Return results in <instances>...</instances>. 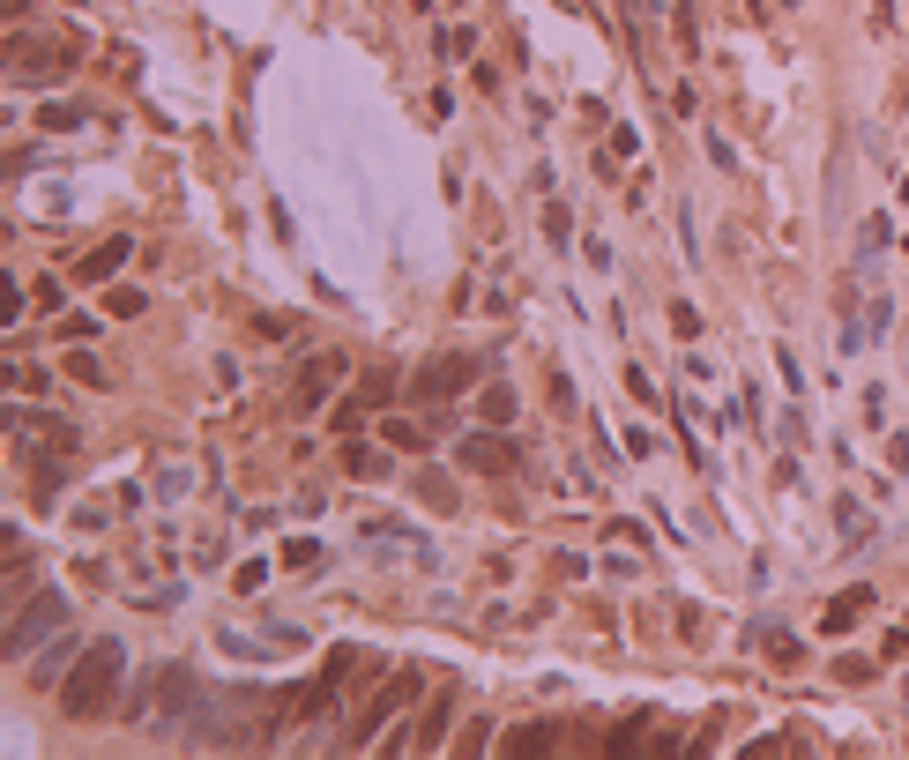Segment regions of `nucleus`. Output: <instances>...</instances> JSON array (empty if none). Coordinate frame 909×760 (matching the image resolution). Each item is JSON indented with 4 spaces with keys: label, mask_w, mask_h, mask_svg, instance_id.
Returning a JSON list of instances; mask_svg holds the SVG:
<instances>
[{
    "label": "nucleus",
    "mask_w": 909,
    "mask_h": 760,
    "mask_svg": "<svg viewBox=\"0 0 909 760\" xmlns=\"http://www.w3.org/2000/svg\"><path fill=\"white\" fill-rule=\"evenodd\" d=\"M544 746H560V723H522V731L507 738V753H544Z\"/></svg>",
    "instance_id": "6ab92c4d"
},
{
    "label": "nucleus",
    "mask_w": 909,
    "mask_h": 760,
    "mask_svg": "<svg viewBox=\"0 0 909 760\" xmlns=\"http://www.w3.org/2000/svg\"><path fill=\"white\" fill-rule=\"evenodd\" d=\"M544 239H552V254H560V246L574 239V217H566V201H560V195L544 201Z\"/></svg>",
    "instance_id": "4be33fe9"
},
{
    "label": "nucleus",
    "mask_w": 909,
    "mask_h": 760,
    "mask_svg": "<svg viewBox=\"0 0 909 760\" xmlns=\"http://www.w3.org/2000/svg\"><path fill=\"white\" fill-rule=\"evenodd\" d=\"M68 373L82 381V388H112V373H105L98 358H90V351H68Z\"/></svg>",
    "instance_id": "b1692460"
},
{
    "label": "nucleus",
    "mask_w": 909,
    "mask_h": 760,
    "mask_svg": "<svg viewBox=\"0 0 909 760\" xmlns=\"http://www.w3.org/2000/svg\"><path fill=\"white\" fill-rule=\"evenodd\" d=\"M836 530H842V537H850V544H872V515H864V507H858V500H850V492H842V500H836Z\"/></svg>",
    "instance_id": "f3484780"
},
{
    "label": "nucleus",
    "mask_w": 909,
    "mask_h": 760,
    "mask_svg": "<svg viewBox=\"0 0 909 760\" xmlns=\"http://www.w3.org/2000/svg\"><path fill=\"white\" fill-rule=\"evenodd\" d=\"M60 336H68V344H90V336H98V320H90V314H68V320H60Z\"/></svg>",
    "instance_id": "473e14b6"
},
{
    "label": "nucleus",
    "mask_w": 909,
    "mask_h": 760,
    "mask_svg": "<svg viewBox=\"0 0 909 760\" xmlns=\"http://www.w3.org/2000/svg\"><path fill=\"white\" fill-rule=\"evenodd\" d=\"M52 381H46V366H8V395H23V403H38Z\"/></svg>",
    "instance_id": "412c9836"
},
{
    "label": "nucleus",
    "mask_w": 909,
    "mask_h": 760,
    "mask_svg": "<svg viewBox=\"0 0 909 760\" xmlns=\"http://www.w3.org/2000/svg\"><path fill=\"white\" fill-rule=\"evenodd\" d=\"M515 411H522V395L507 388V381H485V388H477V417H485V425H500V433H507V425H515Z\"/></svg>",
    "instance_id": "9b49d317"
},
{
    "label": "nucleus",
    "mask_w": 909,
    "mask_h": 760,
    "mask_svg": "<svg viewBox=\"0 0 909 760\" xmlns=\"http://www.w3.org/2000/svg\"><path fill=\"white\" fill-rule=\"evenodd\" d=\"M358 395H366V403H381V411H388V403H395V373H366V388H358Z\"/></svg>",
    "instance_id": "7c9ffc66"
},
{
    "label": "nucleus",
    "mask_w": 909,
    "mask_h": 760,
    "mask_svg": "<svg viewBox=\"0 0 909 760\" xmlns=\"http://www.w3.org/2000/svg\"><path fill=\"white\" fill-rule=\"evenodd\" d=\"M753 641H761V649H768V657H775V663H783V671H798V663H806V641H798V634H775L768 619H761V626H753Z\"/></svg>",
    "instance_id": "4468645a"
},
{
    "label": "nucleus",
    "mask_w": 909,
    "mask_h": 760,
    "mask_svg": "<svg viewBox=\"0 0 909 760\" xmlns=\"http://www.w3.org/2000/svg\"><path fill=\"white\" fill-rule=\"evenodd\" d=\"M418 507H433V515H455V507H463V492H455V477H447V470H418Z\"/></svg>",
    "instance_id": "9d476101"
},
{
    "label": "nucleus",
    "mask_w": 909,
    "mask_h": 760,
    "mask_svg": "<svg viewBox=\"0 0 909 760\" xmlns=\"http://www.w3.org/2000/svg\"><path fill=\"white\" fill-rule=\"evenodd\" d=\"M284 566H292V574H320V566H328V544L320 537H292L284 544Z\"/></svg>",
    "instance_id": "dca6fc26"
},
{
    "label": "nucleus",
    "mask_w": 909,
    "mask_h": 760,
    "mask_svg": "<svg viewBox=\"0 0 909 760\" xmlns=\"http://www.w3.org/2000/svg\"><path fill=\"white\" fill-rule=\"evenodd\" d=\"M864 612H872V589H842V596H836V604H828V612H820V634H850V626H858V619Z\"/></svg>",
    "instance_id": "1a4fd4ad"
},
{
    "label": "nucleus",
    "mask_w": 909,
    "mask_h": 760,
    "mask_svg": "<svg viewBox=\"0 0 909 760\" xmlns=\"http://www.w3.org/2000/svg\"><path fill=\"white\" fill-rule=\"evenodd\" d=\"M38 127H82V105H68V98H52L46 112H38Z\"/></svg>",
    "instance_id": "c85d7f7f"
},
{
    "label": "nucleus",
    "mask_w": 909,
    "mask_h": 760,
    "mask_svg": "<svg viewBox=\"0 0 909 760\" xmlns=\"http://www.w3.org/2000/svg\"><path fill=\"white\" fill-rule=\"evenodd\" d=\"M336 373H344V358H336V351H320L314 366L298 373V388H292V403H298V411H320V403H328V395H336Z\"/></svg>",
    "instance_id": "6e6552de"
},
{
    "label": "nucleus",
    "mask_w": 909,
    "mask_h": 760,
    "mask_svg": "<svg viewBox=\"0 0 909 760\" xmlns=\"http://www.w3.org/2000/svg\"><path fill=\"white\" fill-rule=\"evenodd\" d=\"M671 336H701V306H686V298H671Z\"/></svg>",
    "instance_id": "bb28decb"
},
{
    "label": "nucleus",
    "mask_w": 909,
    "mask_h": 760,
    "mask_svg": "<svg viewBox=\"0 0 909 760\" xmlns=\"http://www.w3.org/2000/svg\"><path fill=\"white\" fill-rule=\"evenodd\" d=\"M261 582H269V560H246L239 574H231V589H239V596H254V589H261Z\"/></svg>",
    "instance_id": "c756f323"
},
{
    "label": "nucleus",
    "mask_w": 909,
    "mask_h": 760,
    "mask_svg": "<svg viewBox=\"0 0 909 760\" xmlns=\"http://www.w3.org/2000/svg\"><path fill=\"white\" fill-rule=\"evenodd\" d=\"M75 657H82V649H75V634H60V641H52V649H46V657L30 663V687H60V679H68V663H75Z\"/></svg>",
    "instance_id": "ddd939ff"
},
{
    "label": "nucleus",
    "mask_w": 909,
    "mask_h": 760,
    "mask_svg": "<svg viewBox=\"0 0 909 760\" xmlns=\"http://www.w3.org/2000/svg\"><path fill=\"white\" fill-rule=\"evenodd\" d=\"M344 470H350V477H381V470H388V455H381V447H366V441H350V447H344Z\"/></svg>",
    "instance_id": "aec40b11"
},
{
    "label": "nucleus",
    "mask_w": 909,
    "mask_h": 760,
    "mask_svg": "<svg viewBox=\"0 0 909 760\" xmlns=\"http://www.w3.org/2000/svg\"><path fill=\"white\" fill-rule=\"evenodd\" d=\"M366 411H373V403H366V395H358V403H344V411L328 417V425H336V433H358V425H366Z\"/></svg>",
    "instance_id": "2f4dec72"
},
{
    "label": "nucleus",
    "mask_w": 909,
    "mask_h": 760,
    "mask_svg": "<svg viewBox=\"0 0 909 760\" xmlns=\"http://www.w3.org/2000/svg\"><path fill=\"white\" fill-rule=\"evenodd\" d=\"M127 254H135V239H105L82 269H75V284H105V276H120L127 269Z\"/></svg>",
    "instance_id": "f8f14e48"
},
{
    "label": "nucleus",
    "mask_w": 909,
    "mask_h": 760,
    "mask_svg": "<svg viewBox=\"0 0 909 760\" xmlns=\"http://www.w3.org/2000/svg\"><path fill=\"white\" fill-rule=\"evenodd\" d=\"M455 463L477 470V477H515V441L500 433V425H485V433H463V447H455Z\"/></svg>",
    "instance_id": "39448f33"
},
{
    "label": "nucleus",
    "mask_w": 909,
    "mask_h": 760,
    "mask_svg": "<svg viewBox=\"0 0 909 760\" xmlns=\"http://www.w3.org/2000/svg\"><path fill=\"white\" fill-rule=\"evenodd\" d=\"M60 619H68V596H60V589H38L23 612L8 619V641H0V657H8V663L30 657V649H38L46 634H60Z\"/></svg>",
    "instance_id": "20e7f679"
},
{
    "label": "nucleus",
    "mask_w": 909,
    "mask_h": 760,
    "mask_svg": "<svg viewBox=\"0 0 909 760\" xmlns=\"http://www.w3.org/2000/svg\"><path fill=\"white\" fill-rule=\"evenodd\" d=\"M418 693H425V671H418V663H403V671H388V687H381V693H373V701H366V709L350 715L344 746H373V731H381L388 715H403V709H411V701H418Z\"/></svg>",
    "instance_id": "7ed1b4c3"
},
{
    "label": "nucleus",
    "mask_w": 909,
    "mask_h": 760,
    "mask_svg": "<svg viewBox=\"0 0 909 760\" xmlns=\"http://www.w3.org/2000/svg\"><path fill=\"white\" fill-rule=\"evenodd\" d=\"M8 16H30V0H8Z\"/></svg>",
    "instance_id": "f704fd0d"
},
{
    "label": "nucleus",
    "mask_w": 909,
    "mask_h": 760,
    "mask_svg": "<svg viewBox=\"0 0 909 760\" xmlns=\"http://www.w3.org/2000/svg\"><path fill=\"white\" fill-rule=\"evenodd\" d=\"M120 679H127V649L120 641H90V649L75 657V671L60 679V709H68L75 723H98V715L112 709Z\"/></svg>",
    "instance_id": "f257e3e1"
},
{
    "label": "nucleus",
    "mask_w": 909,
    "mask_h": 760,
    "mask_svg": "<svg viewBox=\"0 0 909 760\" xmlns=\"http://www.w3.org/2000/svg\"><path fill=\"white\" fill-rule=\"evenodd\" d=\"M775 373H783V388H790V395H806V366H798V351H790V344L775 351Z\"/></svg>",
    "instance_id": "cd10ccee"
},
{
    "label": "nucleus",
    "mask_w": 909,
    "mask_h": 760,
    "mask_svg": "<svg viewBox=\"0 0 909 760\" xmlns=\"http://www.w3.org/2000/svg\"><path fill=\"white\" fill-rule=\"evenodd\" d=\"M187 485H195V463H165L157 470V492H165V500H187Z\"/></svg>",
    "instance_id": "393cba45"
},
{
    "label": "nucleus",
    "mask_w": 909,
    "mask_h": 760,
    "mask_svg": "<svg viewBox=\"0 0 909 760\" xmlns=\"http://www.w3.org/2000/svg\"><path fill=\"white\" fill-rule=\"evenodd\" d=\"M470 373H477V358L447 351V358H433V366L411 373V395H418V403H447V395H463V388H470Z\"/></svg>",
    "instance_id": "423d86ee"
},
{
    "label": "nucleus",
    "mask_w": 909,
    "mask_h": 760,
    "mask_svg": "<svg viewBox=\"0 0 909 760\" xmlns=\"http://www.w3.org/2000/svg\"><path fill=\"white\" fill-rule=\"evenodd\" d=\"M381 433H388V447H395V455H425V441H433V433H425L418 417H381Z\"/></svg>",
    "instance_id": "2eb2a0df"
},
{
    "label": "nucleus",
    "mask_w": 909,
    "mask_h": 760,
    "mask_svg": "<svg viewBox=\"0 0 909 760\" xmlns=\"http://www.w3.org/2000/svg\"><path fill=\"white\" fill-rule=\"evenodd\" d=\"M836 679L842 687H864V679H880V663L872 657H836Z\"/></svg>",
    "instance_id": "a878e982"
},
{
    "label": "nucleus",
    "mask_w": 909,
    "mask_h": 760,
    "mask_svg": "<svg viewBox=\"0 0 909 760\" xmlns=\"http://www.w3.org/2000/svg\"><path fill=\"white\" fill-rule=\"evenodd\" d=\"M105 314H112V320H135V314H149V298L135 292V284H120V292H105Z\"/></svg>",
    "instance_id": "5701e85b"
},
{
    "label": "nucleus",
    "mask_w": 909,
    "mask_h": 760,
    "mask_svg": "<svg viewBox=\"0 0 909 760\" xmlns=\"http://www.w3.org/2000/svg\"><path fill=\"white\" fill-rule=\"evenodd\" d=\"M864 328H872V336H887V328H895V306H887V298H872V306H864Z\"/></svg>",
    "instance_id": "72a5a7b5"
},
{
    "label": "nucleus",
    "mask_w": 909,
    "mask_h": 760,
    "mask_svg": "<svg viewBox=\"0 0 909 760\" xmlns=\"http://www.w3.org/2000/svg\"><path fill=\"white\" fill-rule=\"evenodd\" d=\"M75 60H82V38H30V30H8V75L30 82V90L60 82Z\"/></svg>",
    "instance_id": "f03ea898"
},
{
    "label": "nucleus",
    "mask_w": 909,
    "mask_h": 760,
    "mask_svg": "<svg viewBox=\"0 0 909 760\" xmlns=\"http://www.w3.org/2000/svg\"><path fill=\"white\" fill-rule=\"evenodd\" d=\"M447 715H455V693H433V709H418L403 723V738H388V753H425V746H441L447 738Z\"/></svg>",
    "instance_id": "0eeeda50"
},
{
    "label": "nucleus",
    "mask_w": 909,
    "mask_h": 760,
    "mask_svg": "<svg viewBox=\"0 0 909 760\" xmlns=\"http://www.w3.org/2000/svg\"><path fill=\"white\" fill-rule=\"evenodd\" d=\"M880 246H887V217H864V254H858V276H864V284L880 276Z\"/></svg>",
    "instance_id": "a211bd4d"
},
{
    "label": "nucleus",
    "mask_w": 909,
    "mask_h": 760,
    "mask_svg": "<svg viewBox=\"0 0 909 760\" xmlns=\"http://www.w3.org/2000/svg\"><path fill=\"white\" fill-rule=\"evenodd\" d=\"M902 254H909V246H902Z\"/></svg>",
    "instance_id": "c9c22d12"
}]
</instances>
